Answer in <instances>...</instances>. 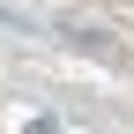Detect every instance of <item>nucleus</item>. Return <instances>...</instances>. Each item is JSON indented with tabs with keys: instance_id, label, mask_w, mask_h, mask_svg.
Wrapping results in <instances>:
<instances>
[{
	"instance_id": "nucleus-1",
	"label": "nucleus",
	"mask_w": 134,
	"mask_h": 134,
	"mask_svg": "<svg viewBox=\"0 0 134 134\" xmlns=\"http://www.w3.org/2000/svg\"><path fill=\"white\" fill-rule=\"evenodd\" d=\"M30 134H60V119H30Z\"/></svg>"
}]
</instances>
